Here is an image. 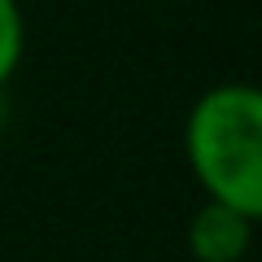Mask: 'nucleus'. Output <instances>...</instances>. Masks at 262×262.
I'll return each mask as SVG.
<instances>
[{"mask_svg": "<svg viewBox=\"0 0 262 262\" xmlns=\"http://www.w3.org/2000/svg\"><path fill=\"white\" fill-rule=\"evenodd\" d=\"M184 158L210 201L262 223V83H214L184 118Z\"/></svg>", "mask_w": 262, "mask_h": 262, "instance_id": "nucleus-1", "label": "nucleus"}, {"mask_svg": "<svg viewBox=\"0 0 262 262\" xmlns=\"http://www.w3.org/2000/svg\"><path fill=\"white\" fill-rule=\"evenodd\" d=\"M253 219L223 201H201L196 214L188 219V253L192 262H245L253 245Z\"/></svg>", "mask_w": 262, "mask_h": 262, "instance_id": "nucleus-2", "label": "nucleus"}, {"mask_svg": "<svg viewBox=\"0 0 262 262\" xmlns=\"http://www.w3.org/2000/svg\"><path fill=\"white\" fill-rule=\"evenodd\" d=\"M27 57V13L22 0H0V88H9Z\"/></svg>", "mask_w": 262, "mask_h": 262, "instance_id": "nucleus-3", "label": "nucleus"}, {"mask_svg": "<svg viewBox=\"0 0 262 262\" xmlns=\"http://www.w3.org/2000/svg\"><path fill=\"white\" fill-rule=\"evenodd\" d=\"M5 118H9V105H5V88H0V127H5Z\"/></svg>", "mask_w": 262, "mask_h": 262, "instance_id": "nucleus-4", "label": "nucleus"}]
</instances>
